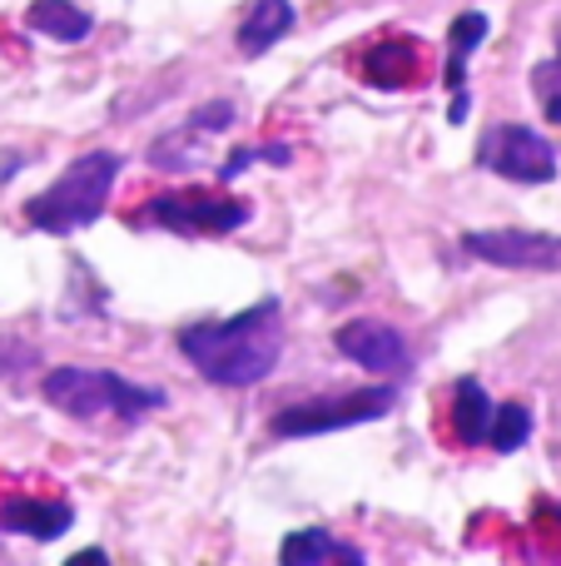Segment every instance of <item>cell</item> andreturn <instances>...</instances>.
I'll list each match as a JSON object with an SVG mask.
<instances>
[{
  "label": "cell",
  "mask_w": 561,
  "mask_h": 566,
  "mask_svg": "<svg viewBox=\"0 0 561 566\" xmlns=\"http://www.w3.org/2000/svg\"><path fill=\"white\" fill-rule=\"evenodd\" d=\"M119 169H125V159L115 149H89V155L70 159L55 185L25 199V224L40 229V234H75V229L95 224L109 205Z\"/></svg>",
  "instance_id": "2"
},
{
  "label": "cell",
  "mask_w": 561,
  "mask_h": 566,
  "mask_svg": "<svg viewBox=\"0 0 561 566\" xmlns=\"http://www.w3.org/2000/svg\"><path fill=\"white\" fill-rule=\"evenodd\" d=\"M179 353L219 388H254L284 358V308L278 298H258L239 318L189 323L179 333Z\"/></svg>",
  "instance_id": "1"
},
{
  "label": "cell",
  "mask_w": 561,
  "mask_h": 566,
  "mask_svg": "<svg viewBox=\"0 0 561 566\" xmlns=\"http://www.w3.org/2000/svg\"><path fill=\"white\" fill-rule=\"evenodd\" d=\"M139 224L169 229V234H234L248 224V205L234 195H199V189H179V195H159L139 209Z\"/></svg>",
  "instance_id": "5"
},
{
  "label": "cell",
  "mask_w": 561,
  "mask_h": 566,
  "mask_svg": "<svg viewBox=\"0 0 561 566\" xmlns=\"http://www.w3.org/2000/svg\"><path fill=\"white\" fill-rule=\"evenodd\" d=\"M288 30H294V6H288V0H254V10H248L244 25H239V50H244L248 60H258V55H268Z\"/></svg>",
  "instance_id": "11"
},
{
  "label": "cell",
  "mask_w": 561,
  "mask_h": 566,
  "mask_svg": "<svg viewBox=\"0 0 561 566\" xmlns=\"http://www.w3.org/2000/svg\"><path fill=\"white\" fill-rule=\"evenodd\" d=\"M542 109H547V119H552V125H561V85L542 90Z\"/></svg>",
  "instance_id": "19"
},
{
  "label": "cell",
  "mask_w": 561,
  "mask_h": 566,
  "mask_svg": "<svg viewBox=\"0 0 561 566\" xmlns=\"http://www.w3.org/2000/svg\"><path fill=\"white\" fill-rule=\"evenodd\" d=\"M334 348L343 353L348 363H358L363 373H378V378H403V373L413 368L407 338L383 318H348L343 328L334 333Z\"/></svg>",
  "instance_id": "8"
},
{
  "label": "cell",
  "mask_w": 561,
  "mask_h": 566,
  "mask_svg": "<svg viewBox=\"0 0 561 566\" xmlns=\"http://www.w3.org/2000/svg\"><path fill=\"white\" fill-rule=\"evenodd\" d=\"M413 60H417L413 40H383V45H373L363 55V75L373 80V85H383V90H398V85L413 80V70H407Z\"/></svg>",
  "instance_id": "15"
},
{
  "label": "cell",
  "mask_w": 561,
  "mask_h": 566,
  "mask_svg": "<svg viewBox=\"0 0 561 566\" xmlns=\"http://www.w3.org/2000/svg\"><path fill=\"white\" fill-rule=\"evenodd\" d=\"M483 40H487V15L483 10H463V15L453 20V55H447V90H453L447 119H453V125H463L467 109H473V99H467V55H473Z\"/></svg>",
  "instance_id": "10"
},
{
  "label": "cell",
  "mask_w": 561,
  "mask_h": 566,
  "mask_svg": "<svg viewBox=\"0 0 561 566\" xmlns=\"http://www.w3.org/2000/svg\"><path fill=\"white\" fill-rule=\"evenodd\" d=\"M109 557L99 547H89V552H75V557H70V566H105Z\"/></svg>",
  "instance_id": "20"
},
{
  "label": "cell",
  "mask_w": 561,
  "mask_h": 566,
  "mask_svg": "<svg viewBox=\"0 0 561 566\" xmlns=\"http://www.w3.org/2000/svg\"><path fill=\"white\" fill-rule=\"evenodd\" d=\"M463 254L512 274H561V234L537 229H473L463 234Z\"/></svg>",
  "instance_id": "7"
},
{
  "label": "cell",
  "mask_w": 561,
  "mask_h": 566,
  "mask_svg": "<svg viewBox=\"0 0 561 566\" xmlns=\"http://www.w3.org/2000/svg\"><path fill=\"white\" fill-rule=\"evenodd\" d=\"M477 165L512 179V185H552L557 149L532 125H493L477 145Z\"/></svg>",
  "instance_id": "6"
},
{
  "label": "cell",
  "mask_w": 561,
  "mask_h": 566,
  "mask_svg": "<svg viewBox=\"0 0 561 566\" xmlns=\"http://www.w3.org/2000/svg\"><path fill=\"white\" fill-rule=\"evenodd\" d=\"M248 165H288V145H254V149H234V155L219 165V179H239Z\"/></svg>",
  "instance_id": "17"
},
{
  "label": "cell",
  "mask_w": 561,
  "mask_h": 566,
  "mask_svg": "<svg viewBox=\"0 0 561 566\" xmlns=\"http://www.w3.org/2000/svg\"><path fill=\"white\" fill-rule=\"evenodd\" d=\"M398 408V388H353L338 398L294 402L274 418V438H318V432H343L358 422H378Z\"/></svg>",
  "instance_id": "4"
},
{
  "label": "cell",
  "mask_w": 561,
  "mask_h": 566,
  "mask_svg": "<svg viewBox=\"0 0 561 566\" xmlns=\"http://www.w3.org/2000/svg\"><path fill=\"white\" fill-rule=\"evenodd\" d=\"M552 85H561V30H557V60L537 70V95H542V90H552Z\"/></svg>",
  "instance_id": "18"
},
{
  "label": "cell",
  "mask_w": 561,
  "mask_h": 566,
  "mask_svg": "<svg viewBox=\"0 0 561 566\" xmlns=\"http://www.w3.org/2000/svg\"><path fill=\"white\" fill-rule=\"evenodd\" d=\"M278 562H284V566H324V562L363 566L368 557L358 547H348V542L328 537L324 527H308V532H294V537H284V547H278Z\"/></svg>",
  "instance_id": "13"
},
{
  "label": "cell",
  "mask_w": 561,
  "mask_h": 566,
  "mask_svg": "<svg viewBox=\"0 0 561 566\" xmlns=\"http://www.w3.org/2000/svg\"><path fill=\"white\" fill-rule=\"evenodd\" d=\"M40 392H45L50 408L75 422H95V418H105V412H115V418H125V422H139L145 412L169 402L159 388H139V382L119 378V373H109V368H80V363L50 368Z\"/></svg>",
  "instance_id": "3"
},
{
  "label": "cell",
  "mask_w": 561,
  "mask_h": 566,
  "mask_svg": "<svg viewBox=\"0 0 561 566\" xmlns=\"http://www.w3.org/2000/svg\"><path fill=\"white\" fill-rule=\"evenodd\" d=\"M75 527V512L65 502H40V497H10L0 502V532H20L35 542H55Z\"/></svg>",
  "instance_id": "9"
},
{
  "label": "cell",
  "mask_w": 561,
  "mask_h": 566,
  "mask_svg": "<svg viewBox=\"0 0 561 566\" xmlns=\"http://www.w3.org/2000/svg\"><path fill=\"white\" fill-rule=\"evenodd\" d=\"M25 25L35 30V35L60 40V45H80V40H89L95 20H89V10H80L75 0H30Z\"/></svg>",
  "instance_id": "12"
},
{
  "label": "cell",
  "mask_w": 561,
  "mask_h": 566,
  "mask_svg": "<svg viewBox=\"0 0 561 566\" xmlns=\"http://www.w3.org/2000/svg\"><path fill=\"white\" fill-rule=\"evenodd\" d=\"M487 428H493V398H487V388L477 378H463L453 388V432H457V442L477 448V442H487Z\"/></svg>",
  "instance_id": "14"
},
{
  "label": "cell",
  "mask_w": 561,
  "mask_h": 566,
  "mask_svg": "<svg viewBox=\"0 0 561 566\" xmlns=\"http://www.w3.org/2000/svg\"><path fill=\"white\" fill-rule=\"evenodd\" d=\"M527 438H532V412H527L522 402H502V408H493V428H487V442H493L497 452H517Z\"/></svg>",
  "instance_id": "16"
}]
</instances>
